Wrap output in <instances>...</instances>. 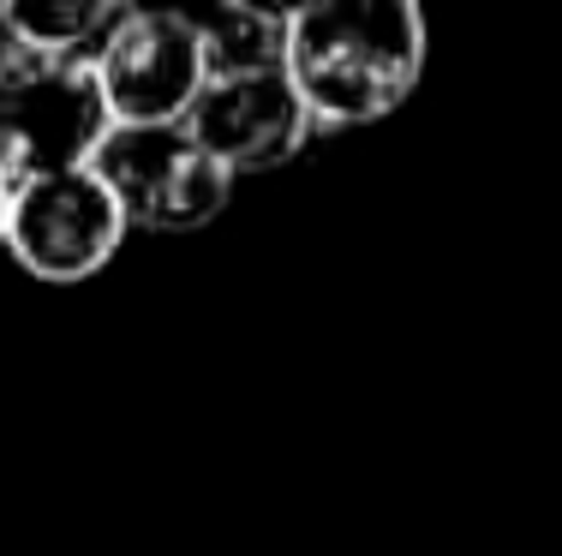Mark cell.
<instances>
[{"mask_svg": "<svg viewBox=\"0 0 562 556\" xmlns=\"http://www.w3.org/2000/svg\"><path fill=\"white\" fill-rule=\"evenodd\" d=\"M90 66L114 126H173L204 90V55L186 12H120Z\"/></svg>", "mask_w": 562, "mask_h": 556, "instance_id": "5", "label": "cell"}, {"mask_svg": "<svg viewBox=\"0 0 562 556\" xmlns=\"http://www.w3.org/2000/svg\"><path fill=\"white\" fill-rule=\"evenodd\" d=\"M109 132L114 114L90 55L19 48L0 66V180L7 185L90 168Z\"/></svg>", "mask_w": 562, "mask_h": 556, "instance_id": "2", "label": "cell"}, {"mask_svg": "<svg viewBox=\"0 0 562 556\" xmlns=\"http://www.w3.org/2000/svg\"><path fill=\"white\" fill-rule=\"evenodd\" d=\"M180 126L204 144V156L222 162L227 174H263V168L300 156V144L312 138L317 121L305 114L288 72H258V78L204 84Z\"/></svg>", "mask_w": 562, "mask_h": 556, "instance_id": "6", "label": "cell"}, {"mask_svg": "<svg viewBox=\"0 0 562 556\" xmlns=\"http://www.w3.org/2000/svg\"><path fill=\"white\" fill-rule=\"evenodd\" d=\"M425 19L413 0H317L288 12V84L317 126H366L413 97Z\"/></svg>", "mask_w": 562, "mask_h": 556, "instance_id": "1", "label": "cell"}, {"mask_svg": "<svg viewBox=\"0 0 562 556\" xmlns=\"http://www.w3.org/2000/svg\"><path fill=\"white\" fill-rule=\"evenodd\" d=\"M7 209H12V185L0 180V246H7Z\"/></svg>", "mask_w": 562, "mask_h": 556, "instance_id": "10", "label": "cell"}, {"mask_svg": "<svg viewBox=\"0 0 562 556\" xmlns=\"http://www.w3.org/2000/svg\"><path fill=\"white\" fill-rule=\"evenodd\" d=\"M204 55V84L222 78H258V72H288V12L270 7H246L227 0L210 12H186Z\"/></svg>", "mask_w": 562, "mask_h": 556, "instance_id": "7", "label": "cell"}, {"mask_svg": "<svg viewBox=\"0 0 562 556\" xmlns=\"http://www.w3.org/2000/svg\"><path fill=\"white\" fill-rule=\"evenodd\" d=\"M12 55H19V36H12V24H7V7H0V66H7Z\"/></svg>", "mask_w": 562, "mask_h": 556, "instance_id": "9", "label": "cell"}, {"mask_svg": "<svg viewBox=\"0 0 562 556\" xmlns=\"http://www.w3.org/2000/svg\"><path fill=\"white\" fill-rule=\"evenodd\" d=\"M114 19L120 7H102V0H19V7H7L19 48H36V55H97Z\"/></svg>", "mask_w": 562, "mask_h": 556, "instance_id": "8", "label": "cell"}, {"mask_svg": "<svg viewBox=\"0 0 562 556\" xmlns=\"http://www.w3.org/2000/svg\"><path fill=\"white\" fill-rule=\"evenodd\" d=\"M114 192L97 180V168L48 174L31 185H12L7 209V251L36 275V282H90L126 240Z\"/></svg>", "mask_w": 562, "mask_h": 556, "instance_id": "4", "label": "cell"}, {"mask_svg": "<svg viewBox=\"0 0 562 556\" xmlns=\"http://www.w3.org/2000/svg\"><path fill=\"white\" fill-rule=\"evenodd\" d=\"M97 180L114 192L126 228L144 234H192L216 222L234 192V174L210 162L204 144L180 121L173 126H114L97 150Z\"/></svg>", "mask_w": 562, "mask_h": 556, "instance_id": "3", "label": "cell"}]
</instances>
